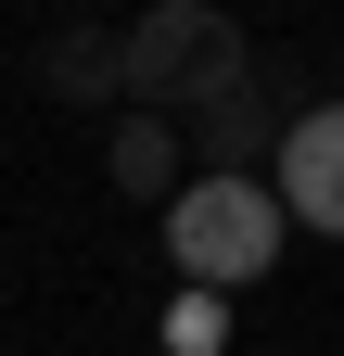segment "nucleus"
<instances>
[{
  "label": "nucleus",
  "mask_w": 344,
  "mask_h": 356,
  "mask_svg": "<svg viewBox=\"0 0 344 356\" xmlns=\"http://www.w3.org/2000/svg\"><path fill=\"white\" fill-rule=\"evenodd\" d=\"M38 89H52V102H127V51H115V26H64L52 51H38Z\"/></svg>",
  "instance_id": "nucleus-6"
},
{
  "label": "nucleus",
  "mask_w": 344,
  "mask_h": 356,
  "mask_svg": "<svg viewBox=\"0 0 344 356\" xmlns=\"http://www.w3.org/2000/svg\"><path fill=\"white\" fill-rule=\"evenodd\" d=\"M281 191L268 178H179V204H166V254H179L191 293H230V280H268L281 267Z\"/></svg>",
  "instance_id": "nucleus-2"
},
{
  "label": "nucleus",
  "mask_w": 344,
  "mask_h": 356,
  "mask_svg": "<svg viewBox=\"0 0 344 356\" xmlns=\"http://www.w3.org/2000/svg\"><path fill=\"white\" fill-rule=\"evenodd\" d=\"M115 51H127V115H166V127L204 115V102H230L242 64H255V51H242V26H230V13H204V0H153Z\"/></svg>",
  "instance_id": "nucleus-1"
},
{
  "label": "nucleus",
  "mask_w": 344,
  "mask_h": 356,
  "mask_svg": "<svg viewBox=\"0 0 344 356\" xmlns=\"http://www.w3.org/2000/svg\"><path fill=\"white\" fill-rule=\"evenodd\" d=\"M319 89H306V64L293 51H268V64H242V89L230 102H204L191 115V153H204V178H255L281 140H293V115H306Z\"/></svg>",
  "instance_id": "nucleus-3"
},
{
  "label": "nucleus",
  "mask_w": 344,
  "mask_h": 356,
  "mask_svg": "<svg viewBox=\"0 0 344 356\" xmlns=\"http://www.w3.org/2000/svg\"><path fill=\"white\" fill-rule=\"evenodd\" d=\"M230 343V305L217 293H179V305H166V356H217Z\"/></svg>",
  "instance_id": "nucleus-7"
},
{
  "label": "nucleus",
  "mask_w": 344,
  "mask_h": 356,
  "mask_svg": "<svg viewBox=\"0 0 344 356\" xmlns=\"http://www.w3.org/2000/svg\"><path fill=\"white\" fill-rule=\"evenodd\" d=\"M102 165H115L127 204H179V178H191V153H179V127H166V115H115Z\"/></svg>",
  "instance_id": "nucleus-5"
},
{
  "label": "nucleus",
  "mask_w": 344,
  "mask_h": 356,
  "mask_svg": "<svg viewBox=\"0 0 344 356\" xmlns=\"http://www.w3.org/2000/svg\"><path fill=\"white\" fill-rule=\"evenodd\" d=\"M268 165H281L268 191H281V216H293V229L344 242V102H306V115H293V140H281Z\"/></svg>",
  "instance_id": "nucleus-4"
}]
</instances>
